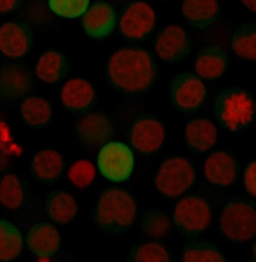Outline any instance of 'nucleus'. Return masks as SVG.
Masks as SVG:
<instances>
[{"instance_id":"5","label":"nucleus","mask_w":256,"mask_h":262,"mask_svg":"<svg viewBox=\"0 0 256 262\" xmlns=\"http://www.w3.org/2000/svg\"><path fill=\"white\" fill-rule=\"evenodd\" d=\"M194 170L182 157L170 159L160 167L155 183L157 189L166 196L176 198L193 184Z\"/></svg>"},{"instance_id":"14","label":"nucleus","mask_w":256,"mask_h":262,"mask_svg":"<svg viewBox=\"0 0 256 262\" xmlns=\"http://www.w3.org/2000/svg\"><path fill=\"white\" fill-rule=\"evenodd\" d=\"M165 129L159 122L152 119L139 121L132 128V142L135 148L145 154L155 152L162 145Z\"/></svg>"},{"instance_id":"22","label":"nucleus","mask_w":256,"mask_h":262,"mask_svg":"<svg viewBox=\"0 0 256 262\" xmlns=\"http://www.w3.org/2000/svg\"><path fill=\"white\" fill-rule=\"evenodd\" d=\"M46 209L54 221L65 224L74 219L78 212V205L69 193L54 192L46 199Z\"/></svg>"},{"instance_id":"3","label":"nucleus","mask_w":256,"mask_h":262,"mask_svg":"<svg viewBox=\"0 0 256 262\" xmlns=\"http://www.w3.org/2000/svg\"><path fill=\"white\" fill-rule=\"evenodd\" d=\"M215 112L224 127L231 131L243 130L254 119V99L247 90L228 89L217 96Z\"/></svg>"},{"instance_id":"7","label":"nucleus","mask_w":256,"mask_h":262,"mask_svg":"<svg viewBox=\"0 0 256 262\" xmlns=\"http://www.w3.org/2000/svg\"><path fill=\"white\" fill-rule=\"evenodd\" d=\"M170 99L180 110L192 112L203 104L206 88L200 78L193 74H177L173 78L169 89Z\"/></svg>"},{"instance_id":"6","label":"nucleus","mask_w":256,"mask_h":262,"mask_svg":"<svg viewBox=\"0 0 256 262\" xmlns=\"http://www.w3.org/2000/svg\"><path fill=\"white\" fill-rule=\"evenodd\" d=\"M100 171L107 180H128L134 167V158L129 147L121 142H111L102 148L98 158Z\"/></svg>"},{"instance_id":"16","label":"nucleus","mask_w":256,"mask_h":262,"mask_svg":"<svg viewBox=\"0 0 256 262\" xmlns=\"http://www.w3.org/2000/svg\"><path fill=\"white\" fill-rule=\"evenodd\" d=\"M229 63L225 51L217 45L206 47L198 55L196 71L200 77L206 79L219 78L226 71Z\"/></svg>"},{"instance_id":"31","label":"nucleus","mask_w":256,"mask_h":262,"mask_svg":"<svg viewBox=\"0 0 256 262\" xmlns=\"http://www.w3.org/2000/svg\"><path fill=\"white\" fill-rule=\"evenodd\" d=\"M88 4L89 0H49L52 11L66 18H75L82 15L87 11Z\"/></svg>"},{"instance_id":"20","label":"nucleus","mask_w":256,"mask_h":262,"mask_svg":"<svg viewBox=\"0 0 256 262\" xmlns=\"http://www.w3.org/2000/svg\"><path fill=\"white\" fill-rule=\"evenodd\" d=\"M61 95L64 105L74 111L85 110L95 100V91L91 84L79 78L65 83Z\"/></svg>"},{"instance_id":"18","label":"nucleus","mask_w":256,"mask_h":262,"mask_svg":"<svg viewBox=\"0 0 256 262\" xmlns=\"http://www.w3.org/2000/svg\"><path fill=\"white\" fill-rule=\"evenodd\" d=\"M204 173L211 183L228 186L235 180L237 165L234 158L223 152H218L208 157L204 165Z\"/></svg>"},{"instance_id":"30","label":"nucleus","mask_w":256,"mask_h":262,"mask_svg":"<svg viewBox=\"0 0 256 262\" xmlns=\"http://www.w3.org/2000/svg\"><path fill=\"white\" fill-rule=\"evenodd\" d=\"M142 224L145 233L152 238H162L170 231V221L167 215L160 211L151 210L148 212L144 216Z\"/></svg>"},{"instance_id":"21","label":"nucleus","mask_w":256,"mask_h":262,"mask_svg":"<svg viewBox=\"0 0 256 262\" xmlns=\"http://www.w3.org/2000/svg\"><path fill=\"white\" fill-rule=\"evenodd\" d=\"M182 13L192 26L205 29L218 17L219 3L217 0H184Z\"/></svg>"},{"instance_id":"34","label":"nucleus","mask_w":256,"mask_h":262,"mask_svg":"<svg viewBox=\"0 0 256 262\" xmlns=\"http://www.w3.org/2000/svg\"><path fill=\"white\" fill-rule=\"evenodd\" d=\"M256 163L253 161L249 164L244 174V183L246 189L253 196L256 194Z\"/></svg>"},{"instance_id":"4","label":"nucleus","mask_w":256,"mask_h":262,"mask_svg":"<svg viewBox=\"0 0 256 262\" xmlns=\"http://www.w3.org/2000/svg\"><path fill=\"white\" fill-rule=\"evenodd\" d=\"M224 235L234 242L251 239L256 231V214L254 207L247 202H231L224 208L220 218Z\"/></svg>"},{"instance_id":"24","label":"nucleus","mask_w":256,"mask_h":262,"mask_svg":"<svg viewBox=\"0 0 256 262\" xmlns=\"http://www.w3.org/2000/svg\"><path fill=\"white\" fill-rule=\"evenodd\" d=\"M22 245L21 232L14 224L0 221V261L16 258L21 253Z\"/></svg>"},{"instance_id":"36","label":"nucleus","mask_w":256,"mask_h":262,"mask_svg":"<svg viewBox=\"0 0 256 262\" xmlns=\"http://www.w3.org/2000/svg\"><path fill=\"white\" fill-rule=\"evenodd\" d=\"M243 4L249 9L250 11L255 12L256 0H241Z\"/></svg>"},{"instance_id":"1","label":"nucleus","mask_w":256,"mask_h":262,"mask_svg":"<svg viewBox=\"0 0 256 262\" xmlns=\"http://www.w3.org/2000/svg\"><path fill=\"white\" fill-rule=\"evenodd\" d=\"M107 71L113 85L128 93L146 91L156 78L153 59L141 49L118 51L110 58Z\"/></svg>"},{"instance_id":"17","label":"nucleus","mask_w":256,"mask_h":262,"mask_svg":"<svg viewBox=\"0 0 256 262\" xmlns=\"http://www.w3.org/2000/svg\"><path fill=\"white\" fill-rule=\"evenodd\" d=\"M111 132V124L108 119L97 113L85 116L78 126L80 139L89 146H99L105 142Z\"/></svg>"},{"instance_id":"26","label":"nucleus","mask_w":256,"mask_h":262,"mask_svg":"<svg viewBox=\"0 0 256 262\" xmlns=\"http://www.w3.org/2000/svg\"><path fill=\"white\" fill-rule=\"evenodd\" d=\"M232 48L240 57L248 60L256 58V28L254 24L241 26L234 33Z\"/></svg>"},{"instance_id":"19","label":"nucleus","mask_w":256,"mask_h":262,"mask_svg":"<svg viewBox=\"0 0 256 262\" xmlns=\"http://www.w3.org/2000/svg\"><path fill=\"white\" fill-rule=\"evenodd\" d=\"M216 139V127L207 119H196L186 126V143L193 152H206L215 145Z\"/></svg>"},{"instance_id":"15","label":"nucleus","mask_w":256,"mask_h":262,"mask_svg":"<svg viewBox=\"0 0 256 262\" xmlns=\"http://www.w3.org/2000/svg\"><path fill=\"white\" fill-rule=\"evenodd\" d=\"M28 246L33 254L40 257L53 255L60 243L59 231L52 224L40 223L32 227L28 234Z\"/></svg>"},{"instance_id":"28","label":"nucleus","mask_w":256,"mask_h":262,"mask_svg":"<svg viewBox=\"0 0 256 262\" xmlns=\"http://www.w3.org/2000/svg\"><path fill=\"white\" fill-rule=\"evenodd\" d=\"M181 260L186 262L225 261L221 252L215 246L204 242L193 243L186 247Z\"/></svg>"},{"instance_id":"10","label":"nucleus","mask_w":256,"mask_h":262,"mask_svg":"<svg viewBox=\"0 0 256 262\" xmlns=\"http://www.w3.org/2000/svg\"><path fill=\"white\" fill-rule=\"evenodd\" d=\"M155 23V13L151 6L146 3H136L122 15L121 31L128 38H143L152 30Z\"/></svg>"},{"instance_id":"32","label":"nucleus","mask_w":256,"mask_h":262,"mask_svg":"<svg viewBox=\"0 0 256 262\" xmlns=\"http://www.w3.org/2000/svg\"><path fill=\"white\" fill-rule=\"evenodd\" d=\"M133 261H170L166 249L158 243H146L132 251L130 257Z\"/></svg>"},{"instance_id":"29","label":"nucleus","mask_w":256,"mask_h":262,"mask_svg":"<svg viewBox=\"0 0 256 262\" xmlns=\"http://www.w3.org/2000/svg\"><path fill=\"white\" fill-rule=\"evenodd\" d=\"M0 201L4 207L14 210L23 201V189L17 176L7 174L0 183Z\"/></svg>"},{"instance_id":"25","label":"nucleus","mask_w":256,"mask_h":262,"mask_svg":"<svg viewBox=\"0 0 256 262\" xmlns=\"http://www.w3.org/2000/svg\"><path fill=\"white\" fill-rule=\"evenodd\" d=\"M33 167L35 174L40 179L53 180L62 172L63 160L56 151H40L33 159Z\"/></svg>"},{"instance_id":"11","label":"nucleus","mask_w":256,"mask_h":262,"mask_svg":"<svg viewBox=\"0 0 256 262\" xmlns=\"http://www.w3.org/2000/svg\"><path fill=\"white\" fill-rule=\"evenodd\" d=\"M33 34L26 23L14 21L0 27V51L11 58L23 57L31 48Z\"/></svg>"},{"instance_id":"12","label":"nucleus","mask_w":256,"mask_h":262,"mask_svg":"<svg viewBox=\"0 0 256 262\" xmlns=\"http://www.w3.org/2000/svg\"><path fill=\"white\" fill-rule=\"evenodd\" d=\"M114 9L104 2L92 4L84 14L83 27L87 34L94 38L109 36L115 27Z\"/></svg>"},{"instance_id":"33","label":"nucleus","mask_w":256,"mask_h":262,"mask_svg":"<svg viewBox=\"0 0 256 262\" xmlns=\"http://www.w3.org/2000/svg\"><path fill=\"white\" fill-rule=\"evenodd\" d=\"M96 168L88 161H78L71 166L69 171L71 181L79 188L86 187L94 180Z\"/></svg>"},{"instance_id":"13","label":"nucleus","mask_w":256,"mask_h":262,"mask_svg":"<svg viewBox=\"0 0 256 262\" xmlns=\"http://www.w3.org/2000/svg\"><path fill=\"white\" fill-rule=\"evenodd\" d=\"M31 86V74L26 68L17 64L0 68V97L17 100L24 97Z\"/></svg>"},{"instance_id":"8","label":"nucleus","mask_w":256,"mask_h":262,"mask_svg":"<svg viewBox=\"0 0 256 262\" xmlns=\"http://www.w3.org/2000/svg\"><path fill=\"white\" fill-rule=\"evenodd\" d=\"M174 218L181 231L195 234L204 231L210 225L212 212L210 206L203 199L188 196L177 204Z\"/></svg>"},{"instance_id":"35","label":"nucleus","mask_w":256,"mask_h":262,"mask_svg":"<svg viewBox=\"0 0 256 262\" xmlns=\"http://www.w3.org/2000/svg\"><path fill=\"white\" fill-rule=\"evenodd\" d=\"M23 0H0V13L7 14L15 11L21 6Z\"/></svg>"},{"instance_id":"23","label":"nucleus","mask_w":256,"mask_h":262,"mask_svg":"<svg viewBox=\"0 0 256 262\" xmlns=\"http://www.w3.org/2000/svg\"><path fill=\"white\" fill-rule=\"evenodd\" d=\"M67 71V61L59 52L50 51L41 55L36 67L38 78L46 83H55Z\"/></svg>"},{"instance_id":"9","label":"nucleus","mask_w":256,"mask_h":262,"mask_svg":"<svg viewBox=\"0 0 256 262\" xmlns=\"http://www.w3.org/2000/svg\"><path fill=\"white\" fill-rule=\"evenodd\" d=\"M192 40L184 29L177 25L167 26L157 36L155 51L160 59L170 63L180 62L191 51Z\"/></svg>"},{"instance_id":"2","label":"nucleus","mask_w":256,"mask_h":262,"mask_svg":"<svg viewBox=\"0 0 256 262\" xmlns=\"http://www.w3.org/2000/svg\"><path fill=\"white\" fill-rule=\"evenodd\" d=\"M136 212V203L129 193L120 189H110L100 196L93 220L103 233L119 235L132 225Z\"/></svg>"},{"instance_id":"27","label":"nucleus","mask_w":256,"mask_h":262,"mask_svg":"<svg viewBox=\"0 0 256 262\" xmlns=\"http://www.w3.org/2000/svg\"><path fill=\"white\" fill-rule=\"evenodd\" d=\"M21 114L28 124L41 126L50 120L52 110L49 103L43 99L30 97L23 102Z\"/></svg>"}]
</instances>
